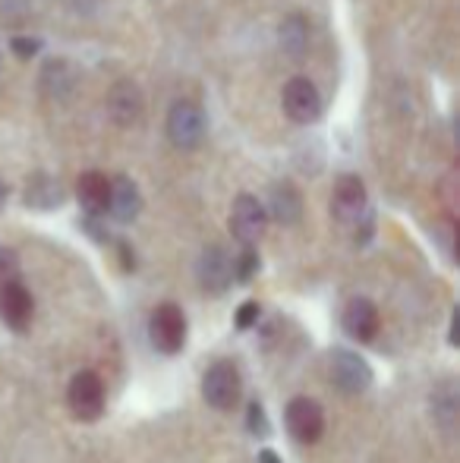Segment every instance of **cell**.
Masks as SVG:
<instances>
[{
	"instance_id": "obj_1",
	"label": "cell",
	"mask_w": 460,
	"mask_h": 463,
	"mask_svg": "<svg viewBox=\"0 0 460 463\" xmlns=\"http://www.w3.org/2000/svg\"><path fill=\"white\" fill-rule=\"evenodd\" d=\"M70 413L80 422H95L105 413V384L95 372H76L67 388Z\"/></svg>"
},
{
	"instance_id": "obj_2",
	"label": "cell",
	"mask_w": 460,
	"mask_h": 463,
	"mask_svg": "<svg viewBox=\"0 0 460 463\" xmlns=\"http://www.w3.org/2000/svg\"><path fill=\"white\" fill-rule=\"evenodd\" d=\"M167 139L180 152H190L205 139V114L199 110V104L174 101V108L167 110Z\"/></svg>"
},
{
	"instance_id": "obj_3",
	"label": "cell",
	"mask_w": 460,
	"mask_h": 463,
	"mask_svg": "<svg viewBox=\"0 0 460 463\" xmlns=\"http://www.w3.org/2000/svg\"><path fill=\"white\" fill-rule=\"evenodd\" d=\"M148 337L161 354H180L186 344V316L180 306L161 303L152 312V322H148Z\"/></svg>"
},
{
	"instance_id": "obj_4",
	"label": "cell",
	"mask_w": 460,
	"mask_h": 463,
	"mask_svg": "<svg viewBox=\"0 0 460 463\" xmlns=\"http://www.w3.org/2000/svg\"><path fill=\"white\" fill-rule=\"evenodd\" d=\"M239 391H243V382H239V372L233 363L221 360L215 363L202 378V397L209 407L215 410H233L239 401Z\"/></svg>"
},
{
	"instance_id": "obj_5",
	"label": "cell",
	"mask_w": 460,
	"mask_h": 463,
	"mask_svg": "<svg viewBox=\"0 0 460 463\" xmlns=\"http://www.w3.org/2000/svg\"><path fill=\"white\" fill-rule=\"evenodd\" d=\"M281 104H284V114L294 123H315L322 114V95L315 89V82L306 80V76H294L284 86Z\"/></svg>"
},
{
	"instance_id": "obj_6",
	"label": "cell",
	"mask_w": 460,
	"mask_h": 463,
	"mask_svg": "<svg viewBox=\"0 0 460 463\" xmlns=\"http://www.w3.org/2000/svg\"><path fill=\"white\" fill-rule=\"evenodd\" d=\"M265 224H268V212H265V205L256 199V195L243 193V195H237V199H233L230 233L239 240V243L252 246L265 233Z\"/></svg>"
},
{
	"instance_id": "obj_7",
	"label": "cell",
	"mask_w": 460,
	"mask_h": 463,
	"mask_svg": "<svg viewBox=\"0 0 460 463\" xmlns=\"http://www.w3.org/2000/svg\"><path fill=\"white\" fill-rule=\"evenodd\" d=\"M284 420H287V432L294 435L300 445H315V441L322 439V432H325V413H322L319 403L309 401V397H294V401L287 403Z\"/></svg>"
},
{
	"instance_id": "obj_8",
	"label": "cell",
	"mask_w": 460,
	"mask_h": 463,
	"mask_svg": "<svg viewBox=\"0 0 460 463\" xmlns=\"http://www.w3.org/2000/svg\"><path fill=\"white\" fill-rule=\"evenodd\" d=\"M332 382L344 394H362L372 384V369L362 356L350 354V350H334L332 354Z\"/></svg>"
},
{
	"instance_id": "obj_9",
	"label": "cell",
	"mask_w": 460,
	"mask_h": 463,
	"mask_svg": "<svg viewBox=\"0 0 460 463\" xmlns=\"http://www.w3.org/2000/svg\"><path fill=\"white\" fill-rule=\"evenodd\" d=\"M332 214H334V221H341V224H356V221L366 214V186H362L360 177L344 174V177L334 184Z\"/></svg>"
},
{
	"instance_id": "obj_10",
	"label": "cell",
	"mask_w": 460,
	"mask_h": 463,
	"mask_svg": "<svg viewBox=\"0 0 460 463\" xmlns=\"http://www.w3.org/2000/svg\"><path fill=\"white\" fill-rule=\"evenodd\" d=\"M32 312H35L32 293L19 280H10V284L0 287V318H4L6 328L25 331L32 322Z\"/></svg>"
},
{
	"instance_id": "obj_11",
	"label": "cell",
	"mask_w": 460,
	"mask_h": 463,
	"mask_svg": "<svg viewBox=\"0 0 460 463\" xmlns=\"http://www.w3.org/2000/svg\"><path fill=\"white\" fill-rule=\"evenodd\" d=\"M199 284H202V290L209 293H224L230 287L233 280V259L228 256V250H221V246H209V250L202 252V259H199Z\"/></svg>"
},
{
	"instance_id": "obj_12",
	"label": "cell",
	"mask_w": 460,
	"mask_h": 463,
	"mask_svg": "<svg viewBox=\"0 0 460 463\" xmlns=\"http://www.w3.org/2000/svg\"><path fill=\"white\" fill-rule=\"evenodd\" d=\"M108 117L117 123V127H133V123H139V117H142V92H139V86L136 82H129V80H123V82H117V86L108 92Z\"/></svg>"
},
{
	"instance_id": "obj_13",
	"label": "cell",
	"mask_w": 460,
	"mask_h": 463,
	"mask_svg": "<svg viewBox=\"0 0 460 463\" xmlns=\"http://www.w3.org/2000/svg\"><path fill=\"white\" fill-rule=\"evenodd\" d=\"M344 331L353 341H372L379 335V309L362 297L350 299L344 309Z\"/></svg>"
},
{
	"instance_id": "obj_14",
	"label": "cell",
	"mask_w": 460,
	"mask_h": 463,
	"mask_svg": "<svg viewBox=\"0 0 460 463\" xmlns=\"http://www.w3.org/2000/svg\"><path fill=\"white\" fill-rule=\"evenodd\" d=\"M108 212H111L117 221H123V224H129V221H133L136 214L142 212L139 186H136L129 177H117V180H111V195H108Z\"/></svg>"
},
{
	"instance_id": "obj_15",
	"label": "cell",
	"mask_w": 460,
	"mask_h": 463,
	"mask_svg": "<svg viewBox=\"0 0 460 463\" xmlns=\"http://www.w3.org/2000/svg\"><path fill=\"white\" fill-rule=\"evenodd\" d=\"M108 195H111V180L99 171H89L76 180V199L89 214L108 212Z\"/></svg>"
},
{
	"instance_id": "obj_16",
	"label": "cell",
	"mask_w": 460,
	"mask_h": 463,
	"mask_svg": "<svg viewBox=\"0 0 460 463\" xmlns=\"http://www.w3.org/2000/svg\"><path fill=\"white\" fill-rule=\"evenodd\" d=\"M268 214L277 224H296L303 214V195L294 184H277L268 195Z\"/></svg>"
},
{
	"instance_id": "obj_17",
	"label": "cell",
	"mask_w": 460,
	"mask_h": 463,
	"mask_svg": "<svg viewBox=\"0 0 460 463\" xmlns=\"http://www.w3.org/2000/svg\"><path fill=\"white\" fill-rule=\"evenodd\" d=\"M42 89L48 98H54V101H63V98H70V92L76 89V70L70 61H51L44 63L42 70Z\"/></svg>"
},
{
	"instance_id": "obj_18",
	"label": "cell",
	"mask_w": 460,
	"mask_h": 463,
	"mask_svg": "<svg viewBox=\"0 0 460 463\" xmlns=\"http://www.w3.org/2000/svg\"><path fill=\"white\" fill-rule=\"evenodd\" d=\"M61 202H63L61 180L48 177V174H35V177L29 180V186H25V205L29 208L48 212V208H61Z\"/></svg>"
},
{
	"instance_id": "obj_19",
	"label": "cell",
	"mask_w": 460,
	"mask_h": 463,
	"mask_svg": "<svg viewBox=\"0 0 460 463\" xmlns=\"http://www.w3.org/2000/svg\"><path fill=\"white\" fill-rule=\"evenodd\" d=\"M277 38H281V48L287 57H294V61H300L303 54H306L309 48V25L303 16H287L281 23V32H277Z\"/></svg>"
},
{
	"instance_id": "obj_20",
	"label": "cell",
	"mask_w": 460,
	"mask_h": 463,
	"mask_svg": "<svg viewBox=\"0 0 460 463\" xmlns=\"http://www.w3.org/2000/svg\"><path fill=\"white\" fill-rule=\"evenodd\" d=\"M258 269V256L252 252V246H246V252L239 259H233V280H239V284H246L252 275H256Z\"/></svg>"
},
{
	"instance_id": "obj_21",
	"label": "cell",
	"mask_w": 460,
	"mask_h": 463,
	"mask_svg": "<svg viewBox=\"0 0 460 463\" xmlns=\"http://www.w3.org/2000/svg\"><path fill=\"white\" fill-rule=\"evenodd\" d=\"M10 280H19V259L13 250L0 246V287L10 284Z\"/></svg>"
},
{
	"instance_id": "obj_22",
	"label": "cell",
	"mask_w": 460,
	"mask_h": 463,
	"mask_svg": "<svg viewBox=\"0 0 460 463\" xmlns=\"http://www.w3.org/2000/svg\"><path fill=\"white\" fill-rule=\"evenodd\" d=\"M10 48H13V54L19 57V61H29V57H35L38 51H42V42L38 38H23V35H16L10 42Z\"/></svg>"
},
{
	"instance_id": "obj_23",
	"label": "cell",
	"mask_w": 460,
	"mask_h": 463,
	"mask_svg": "<svg viewBox=\"0 0 460 463\" xmlns=\"http://www.w3.org/2000/svg\"><path fill=\"white\" fill-rule=\"evenodd\" d=\"M249 432L252 435H268V422H265V410L258 403H249Z\"/></svg>"
},
{
	"instance_id": "obj_24",
	"label": "cell",
	"mask_w": 460,
	"mask_h": 463,
	"mask_svg": "<svg viewBox=\"0 0 460 463\" xmlns=\"http://www.w3.org/2000/svg\"><path fill=\"white\" fill-rule=\"evenodd\" d=\"M256 318H258V303H243L237 312V328H249Z\"/></svg>"
},
{
	"instance_id": "obj_25",
	"label": "cell",
	"mask_w": 460,
	"mask_h": 463,
	"mask_svg": "<svg viewBox=\"0 0 460 463\" xmlns=\"http://www.w3.org/2000/svg\"><path fill=\"white\" fill-rule=\"evenodd\" d=\"M258 460H262V463H281L275 458V451H262V454H258Z\"/></svg>"
},
{
	"instance_id": "obj_26",
	"label": "cell",
	"mask_w": 460,
	"mask_h": 463,
	"mask_svg": "<svg viewBox=\"0 0 460 463\" xmlns=\"http://www.w3.org/2000/svg\"><path fill=\"white\" fill-rule=\"evenodd\" d=\"M4 205H6V184H4V177H0V212H4Z\"/></svg>"
},
{
	"instance_id": "obj_27",
	"label": "cell",
	"mask_w": 460,
	"mask_h": 463,
	"mask_svg": "<svg viewBox=\"0 0 460 463\" xmlns=\"http://www.w3.org/2000/svg\"><path fill=\"white\" fill-rule=\"evenodd\" d=\"M451 344H457V312H455V322H451Z\"/></svg>"
}]
</instances>
